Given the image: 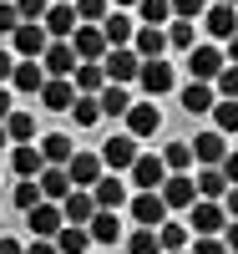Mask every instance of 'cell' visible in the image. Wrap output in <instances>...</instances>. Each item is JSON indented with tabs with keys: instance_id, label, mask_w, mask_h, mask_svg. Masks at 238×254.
Listing matches in <instances>:
<instances>
[{
	"instance_id": "obj_1",
	"label": "cell",
	"mask_w": 238,
	"mask_h": 254,
	"mask_svg": "<svg viewBox=\"0 0 238 254\" xmlns=\"http://www.w3.org/2000/svg\"><path fill=\"white\" fill-rule=\"evenodd\" d=\"M188 229H192L198 239H213V234H223V229H228V208H223L218 198H198V203L188 208Z\"/></svg>"
},
{
	"instance_id": "obj_2",
	"label": "cell",
	"mask_w": 238,
	"mask_h": 254,
	"mask_svg": "<svg viewBox=\"0 0 238 254\" xmlns=\"http://www.w3.org/2000/svg\"><path fill=\"white\" fill-rule=\"evenodd\" d=\"M46 46H51V31L41 26V20H20L15 36H10V51H15L20 61H41V56H46Z\"/></svg>"
},
{
	"instance_id": "obj_3",
	"label": "cell",
	"mask_w": 238,
	"mask_h": 254,
	"mask_svg": "<svg viewBox=\"0 0 238 254\" xmlns=\"http://www.w3.org/2000/svg\"><path fill=\"white\" fill-rule=\"evenodd\" d=\"M101 71H106V81L127 87V81H137V76H142V56H137L132 46H112V51L101 56Z\"/></svg>"
},
{
	"instance_id": "obj_4",
	"label": "cell",
	"mask_w": 238,
	"mask_h": 254,
	"mask_svg": "<svg viewBox=\"0 0 238 254\" xmlns=\"http://www.w3.org/2000/svg\"><path fill=\"white\" fill-rule=\"evenodd\" d=\"M223 66H228V56H223L218 41H208V46H192V51H188V71H192V81H218Z\"/></svg>"
},
{
	"instance_id": "obj_5",
	"label": "cell",
	"mask_w": 238,
	"mask_h": 254,
	"mask_svg": "<svg viewBox=\"0 0 238 254\" xmlns=\"http://www.w3.org/2000/svg\"><path fill=\"white\" fill-rule=\"evenodd\" d=\"M162 183H167V163H162V153H142V158L132 163V188H137V193H157Z\"/></svg>"
},
{
	"instance_id": "obj_6",
	"label": "cell",
	"mask_w": 238,
	"mask_h": 254,
	"mask_svg": "<svg viewBox=\"0 0 238 254\" xmlns=\"http://www.w3.org/2000/svg\"><path fill=\"white\" fill-rule=\"evenodd\" d=\"M26 229H31L36 239H56L61 229H66V214H61V203H51V198H46V203H36L31 214H26Z\"/></svg>"
},
{
	"instance_id": "obj_7",
	"label": "cell",
	"mask_w": 238,
	"mask_h": 254,
	"mask_svg": "<svg viewBox=\"0 0 238 254\" xmlns=\"http://www.w3.org/2000/svg\"><path fill=\"white\" fill-rule=\"evenodd\" d=\"M137 158H142V147H137V137H132V132H122V137H106V142H101V163L112 168V173L132 168Z\"/></svg>"
},
{
	"instance_id": "obj_8",
	"label": "cell",
	"mask_w": 238,
	"mask_h": 254,
	"mask_svg": "<svg viewBox=\"0 0 238 254\" xmlns=\"http://www.w3.org/2000/svg\"><path fill=\"white\" fill-rule=\"evenodd\" d=\"M157 193H162L167 208H192L198 203V178L192 173H167V183L157 188Z\"/></svg>"
},
{
	"instance_id": "obj_9",
	"label": "cell",
	"mask_w": 238,
	"mask_h": 254,
	"mask_svg": "<svg viewBox=\"0 0 238 254\" xmlns=\"http://www.w3.org/2000/svg\"><path fill=\"white\" fill-rule=\"evenodd\" d=\"M66 173H71L76 188H96L101 173H106V163H101V153H86V147H76V158L66 163Z\"/></svg>"
},
{
	"instance_id": "obj_10",
	"label": "cell",
	"mask_w": 238,
	"mask_h": 254,
	"mask_svg": "<svg viewBox=\"0 0 238 254\" xmlns=\"http://www.w3.org/2000/svg\"><path fill=\"white\" fill-rule=\"evenodd\" d=\"M167 214H172V208L162 203V193H132V219H137V229H162Z\"/></svg>"
},
{
	"instance_id": "obj_11",
	"label": "cell",
	"mask_w": 238,
	"mask_h": 254,
	"mask_svg": "<svg viewBox=\"0 0 238 254\" xmlns=\"http://www.w3.org/2000/svg\"><path fill=\"white\" fill-rule=\"evenodd\" d=\"M142 92H147V102H157V97H167L172 87H178V76H172V66L167 61H142Z\"/></svg>"
},
{
	"instance_id": "obj_12",
	"label": "cell",
	"mask_w": 238,
	"mask_h": 254,
	"mask_svg": "<svg viewBox=\"0 0 238 254\" xmlns=\"http://www.w3.org/2000/svg\"><path fill=\"white\" fill-rule=\"evenodd\" d=\"M233 153V147H228V137L218 132V127H213V132H198V137H192V158H198L203 168H223V158Z\"/></svg>"
},
{
	"instance_id": "obj_13",
	"label": "cell",
	"mask_w": 238,
	"mask_h": 254,
	"mask_svg": "<svg viewBox=\"0 0 238 254\" xmlns=\"http://www.w3.org/2000/svg\"><path fill=\"white\" fill-rule=\"evenodd\" d=\"M61 214H66V224H92L96 219V193H92V188H71V193L66 198H61Z\"/></svg>"
},
{
	"instance_id": "obj_14",
	"label": "cell",
	"mask_w": 238,
	"mask_h": 254,
	"mask_svg": "<svg viewBox=\"0 0 238 254\" xmlns=\"http://www.w3.org/2000/svg\"><path fill=\"white\" fill-rule=\"evenodd\" d=\"M71 51H76V61H101L112 46H106L101 26H76V36H71Z\"/></svg>"
},
{
	"instance_id": "obj_15",
	"label": "cell",
	"mask_w": 238,
	"mask_h": 254,
	"mask_svg": "<svg viewBox=\"0 0 238 254\" xmlns=\"http://www.w3.org/2000/svg\"><path fill=\"white\" fill-rule=\"evenodd\" d=\"M71 102H76V81L71 76H46V87H41V107L71 112Z\"/></svg>"
},
{
	"instance_id": "obj_16",
	"label": "cell",
	"mask_w": 238,
	"mask_h": 254,
	"mask_svg": "<svg viewBox=\"0 0 238 254\" xmlns=\"http://www.w3.org/2000/svg\"><path fill=\"white\" fill-rule=\"evenodd\" d=\"M162 127V112H157V102H132V112H127V132H132L137 142L142 137H152Z\"/></svg>"
},
{
	"instance_id": "obj_17",
	"label": "cell",
	"mask_w": 238,
	"mask_h": 254,
	"mask_svg": "<svg viewBox=\"0 0 238 254\" xmlns=\"http://www.w3.org/2000/svg\"><path fill=\"white\" fill-rule=\"evenodd\" d=\"M41 26L51 31V41H71V36H76V26H81V20H76V5L56 0V5L46 10V20H41Z\"/></svg>"
},
{
	"instance_id": "obj_18",
	"label": "cell",
	"mask_w": 238,
	"mask_h": 254,
	"mask_svg": "<svg viewBox=\"0 0 238 254\" xmlns=\"http://www.w3.org/2000/svg\"><path fill=\"white\" fill-rule=\"evenodd\" d=\"M132 51H137L142 61H162V51H167V26H137Z\"/></svg>"
},
{
	"instance_id": "obj_19",
	"label": "cell",
	"mask_w": 238,
	"mask_h": 254,
	"mask_svg": "<svg viewBox=\"0 0 238 254\" xmlns=\"http://www.w3.org/2000/svg\"><path fill=\"white\" fill-rule=\"evenodd\" d=\"M41 66H46V76H71L81 61H76V51H71V41H51L46 56H41Z\"/></svg>"
},
{
	"instance_id": "obj_20",
	"label": "cell",
	"mask_w": 238,
	"mask_h": 254,
	"mask_svg": "<svg viewBox=\"0 0 238 254\" xmlns=\"http://www.w3.org/2000/svg\"><path fill=\"white\" fill-rule=\"evenodd\" d=\"M137 26H142V20H132L127 10H112V15L101 20V36H106V46H132Z\"/></svg>"
},
{
	"instance_id": "obj_21",
	"label": "cell",
	"mask_w": 238,
	"mask_h": 254,
	"mask_svg": "<svg viewBox=\"0 0 238 254\" xmlns=\"http://www.w3.org/2000/svg\"><path fill=\"white\" fill-rule=\"evenodd\" d=\"M203 15H208V36H213V41H228V36H238V5H218V0H213V5H208Z\"/></svg>"
},
{
	"instance_id": "obj_22",
	"label": "cell",
	"mask_w": 238,
	"mask_h": 254,
	"mask_svg": "<svg viewBox=\"0 0 238 254\" xmlns=\"http://www.w3.org/2000/svg\"><path fill=\"white\" fill-rule=\"evenodd\" d=\"M10 168H15V178H41L46 158H41L36 142H15V147H10Z\"/></svg>"
},
{
	"instance_id": "obj_23",
	"label": "cell",
	"mask_w": 238,
	"mask_h": 254,
	"mask_svg": "<svg viewBox=\"0 0 238 254\" xmlns=\"http://www.w3.org/2000/svg\"><path fill=\"white\" fill-rule=\"evenodd\" d=\"M183 107L198 117V112H213L218 107V87H213V81H188L183 87Z\"/></svg>"
},
{
	"instance_id": "obj_24",
	"label": "cell",
	"mask_w": 238,
	"mask_h": 254,
	"mask_svg": "<svg viewBox=\"0 0 238 254\" xmlns=\"http://www.w3.org/2000/svg\"><path fill=\"white\" fill-rule=\"evenodd\" d=\"M41 158H46L51 168H66V163L76 158V142H71L66 132H46V137H41Z\"/></svg>"
},
{
	"instance_id": "obj_25",
	"label": "cell",
	"mask_w": 238,
	"mask_h": 254,
	"mask_svg": "<svg viewBox=\"0 0 238 254\" xmlns=\"http://www.w3.org/2000/svg\"><path fill=\"white\" fill-rule=\"evenodd\" d=\"M36 183H41V193H46L51 203H61V198H66L71 188H76V183H71V173H66V168H51V163L41 168V178H36Z\"/></svg>"
},
{
	"instance_id": "obj_26",
	"label": "cell",
	"mask_w": 238,
	"mask_h": 254,
	"mask_svg": "<svg viewBox=\"0 0 238 254\" xmlns=\"http://www.w3.org/2000/svg\"><path fill=\"white\" fill-rule=\"evenodd\" d=\"M92 229V244H117L122 239V219H117V208H96V219L86 224Z\"/></svg>"
},
{
	"instance_id": "obj_27",
	"label": "cell",
	"mask_w": 238,
	"mask_h": 254,
	"mask_svg": "<svg viewBox=\"0 0 238 254\" xmlns=\"http://www.w3.org/2000/svg\"><path fill=\"white\" fill-rule=\"evenodd\" d=\"M71 81H76V97H96L106 87V71H101V61H81L71 71Z\"/></svg>"
},
{
	"instance_id": "obj_28",
	"label": "cell",
	"mask_w": 238,
	"mask_h": 254,
	"mask_svg": "<svg viewBox=\"0 0 238 254\" xmlns=\"http://www.w3.org/2000/svg\"><path fill=\"white\" fill-rule=\"evenodd\" d=\"M10 87H15V92H31V97H41V87H46V66H36V61H15Z\"/></svg>"
},
{
	"instance_id": "obj_29",
	"label": "cell",
	"mask_w": 238,
	"mask_h": 254,
	"mask_svg": "<svg viewBox=\"0 0 238 254\" xmlns=\"http://www.w3.org/2000/svg\"><path fill=\"white\" fill-rule=\"evenodd\" d=\"M96 102H101V117H127L132 112V97H127V87H117V81H106L96 92Z\"/></svg>"
},
{
	"instance_id": "obj_30",
	"label": "cell",
	"mask_w": 238,
	"mask_h": 254,
	"mask_svg": "<svg viewBox=\"0 0 238 254\" xmlns=\"http://www.w3.org/2000/svg\"><path fill=\"white\" fill-rule=\"evenodd\" d=\"M92 193H96V208H122V203H132V198H127V188H122V178H117V173H101V183L92 188Z\"/></svg>"
},
{
	"instance_id": "obj_31",
	"label": "cell",
	"mask_w": 238,
	"mask_h": 254,
	"mask_svg": "<svg viewBox=\"0 0 238 254\" xmlns=\"http://www.w3.org/2000/svg\"><path fill=\"white\" fill-rule=\"evenodd\" d=\"M157 244H162V254H178V249H192V229H188V224H172V219H167V224L157 229Z\"/></svg>"
},
{
	"instance_id": "obj_32",
	"label": "cell",
	"mask_w": 238,
	"mask_h": 254,
	"mask_svg": "<svg viewBox=\"0 0 238 254\" xmlns=\"http://www.w3.org/2000/svg\"><path fill=\"white\" fill-rule=\"evenodd\" d=\"M228 178H223V168H198V198H218L223 203V193H228Z\"/></svg>"
},
{
	"instance_id": "obj_33",
	"label": "cell",
	"mask_w": 238,
	"mask_h": 254,
	"mask_svg": "<svg viewBox=\"0 0 238 254\" xmlns=\"http://www.w3.org/2000/svg\"><path fill=\"white\" fill-rule=\"evenodd\" d=\"M56 249H61V254H86V249H92V229L66 224V229L56 234Z\"/></svg>"
},
{
	"instance_id": "obj_34",
	"label": "cell",
	"mask_w": 238,
	"mask_h": 254,
	"mask_svg": "<svg viewBox=\"0 0 238 254\" xmlns=\"http://www.w3.org/2000/svg\"><path fill=\"white\" fill-rule=\"evenodd\" d=\"M5 132H10V142H36V117H31L26 107H15V112L5 117Z\"/></svg>"
},
{
	"instance_id": "obj_35",
	"label": "cell",
	"mask_w": 238,
	"mask_h": 254,
	"mask_svg": "<svg viewBox=\"0 0 238 254\" xmlns=\"http://www.w3.org/2000/svg\"><path fill=\"white\" fill-rule=\"evenodd\" d=\"M162 163H167V173H188V168L198 163V158H192V142H167L162 147Z\"/></svg>"
},
{
	"instance_id": "obj_36",
	"label": "cell",
	"mask_w": 238,
	"mask_h": 254,
	"mask_svg": "<svg viewBox=\"0 0 238 254\" xmlns=\"http://www.w3.org/2000/svg\"><path fill=\"white\" fill-rule=\"evenodd\" d=\"M137 20H142V26H167V20H172V0H142Z\"/></svg>"
},
{
	"instance_id": "obj_37",
	"label": "cell",
	"mask_w": 238,
	"mask_h": 254,
	"mask_svg": "<svg viewBox=\"0 0 238 254\" xmlns=\"http://www.w3.org/2000/svg\"><path fill=\"white\" fill-rule=\"evenodd\" d=\"M112 15V0H76V20L81 26H101Z\"/></svg>"
},
{
	"instance_id": "obj_38",
	"label": "cell",
	"mask_w": 238,
	"mask_h": 254,
	"mask_svg": "<svg viewBox=\"0 0 238 254\" xmlns=\"http://www.w3.org/2000/svg\"><path fill=\"white\" fill-rule=\"evenodd\" d=\"M36 203H46L41 183H36V178H20V183H15V208H20V214H31Z\"/></svg>"
},
{
	"instance_id": "obj_39",
	"label": "cell",
	"mask_w": 238,
	"mask_h": 254,
	"mask_svg": "<svg viewBox=\"0 0 238 254\" xmlns=\"http://www.w3.org/2000/svg\"><path fill=\"white\" fill-rule=\"evenodd\" d=\"M127 254H162L157 229H132V234H127Z\"/></svg>"
},
{
	"instance_id": "obj_40",
	"label": "cell",
	"mask_w": 238,
	"mask_h": 254,
	"mask_svg": "<svg viewBox=\"0 0 238 254\" xmlns=\"http://www.w3.org/2000/svg\"><path fill=\"white\" fill-rule=\"evenodd\" d=\"M71 117H76V127H96L101 122V102L96 97H76L71 102Z\"/></svg>"
},
{
	"instance_id": "obj_41",
	"label": "cell",
	"mask_w": 238,
	"mask_h": 254,
	"mask_svg": "<svg viewBox=\"0 0 238 254\" xmlns=\"http://www.w3.org/2000/svg\"><path fill=\"white\" fill-rule=\"evenodd\" d=\"M213 127L228 137V132H238V102H228V97H218V107H213Z\"/></svg>"
},
{
	"instance_id": "obj_42",
	"label": "cell",
	"mask_w": 238,
	"mask_h": 254,
	"mask_svg": "<svg viewBox=\"0 0 238 254\" xmlns=\"http://www.w3.org/2000/svg\"><path fill=\"white\" fill-rule=\"evenodd\" d=\"M167 46L172 51H192L198 41H192V20H167Z\"/></svg>"
},
{
	"instance_id": "obj_43",
	"label": "cell",
	"mask_w": 238,
	"mask_h": 254,
	"mask_svg": "<svg viewBox=\"0 0 238 254\" xmlns=\"http://www.w3.org/2000/svg\"><path fill=\"white\" fill-rule=\"evenodd\" d=\"M213 87H218V97L238 102V66H223V71H218V81H213Z\"/></svg>"
},
{
	"instance_id": "obj_44",
	"label": "cell",
	"mask_w": 238,
	"mask_h": 254,
	"mask_svg": "<svg viewBox=\"0 0 238 254\" xmlns=\"http://www.w3.org/2000/svg\"><path fill=\"white\" fill-rule=\"evenodd\" d=\"M208 10V0H172V20H198Z\"/></svg>"
},
{
	"instance_id": "obj_45",
	"label": "cell",
	"mask_w": 238,
	"mask_h": 254,
	"mask_svg": "<svg viewBox=\"0 0 238 254\" xmlns=\"http://www.w3.org/2000/svg\"><path fill=\"white\" fill-rule=\"evenodd\" d=\"M15 10H20V20H46L51 0H15Z\"/></svg>"
},
{
	"instance_id": "obj_46",
	"label": "cell",
	"mask_w": 238,
	"mask_h": 254,
	"mask_svg": "<svg viewBox=\"0 0 238 254\" xmlns=\"http://www.w3.org/2000/svg\"><path fill=\"white\" fill-rule=\"evenodd\" d=\"M20 26V10H15V0H0V36H15Z\"/></svg>"
},
{
	"instance_id": "obj_47",
	"label": "cell",
	"mask_w": 238,
	"mask_h": 254,
	"mask_svg": "<svg viewBox=\"0 0 238 254\" xmlns=\"http://www.w3.org/2000/svg\"><path fill=\"white\" fill-rule=\"evenodd\" d=\"M188 254H228V244H223V234H213V239H192Z\"/></svg>"
},
{
	"instance_id": "obj_48",
	"label": "cell",
	"mask_w": 238,
	"mask_h": 254,
	"mask_svg": "<svg viewBox=\"0 0 238 254\" xmlns=\"http://www.w3.org/2000/svg\"><path fill=\"white\" fill-rule=\"evenodd\" d=\"M15 61H20L15 51H5V46H0V81H10V76H15Z\"/></svg>"
},
{
	"instance_id": "obj_49",
	"label": "cell",
	"mask_w": 238,
	"mask_h": 254,
	"mask_svg": "<svg viewBox=\"0 0 238 254\" xmlns=\"http://www.w3.org/2000/svg\"><path fill=\"white\" fill-rule=\"evenodd\" d=\"M26 254H61V249H56V239H31Z\"/></svg>"
},
{
	"instance_id": "obj_50",
	"label": "cell",
	"mask_w": 238,
	"mask_h": 254,
	"mask_svg": "<svg viewBox=\"0 0 238 254\" xmlns=\"http://www.w3.org/2000/svg\"><path fill=\"white\" fill-rule=\"evenodd\" d=\"M223 178H228V183H238V147L223 158Z\"/></svg>"
},
{
	"instance_id": "obj_51",
	"label": "cell",
	"mask_w": 238,
	"mask_h": 254,
	"mask_svg": "<svg viewBox=\"0 0 238 254\" xmlns=\"http://www.w3.org/2000/svg\"><path fill=\"white\" fill-rule=\"evenodd\" d=\"M223 244H228V254H238V219H228V229H223Z\"/></svg>"
},
{
	"instance_id": "obj_52",
	"label": "cell",
	"mask_w": 238,
	"mask_h": 254,
	"mask_svg": "<svg viewBox=\"0 0 238 254\" xmlns=\"http://www.w3.org/2000/svg\"><path fill=\"white\" fill-rule=\"evenodd\" d=\"M223 208H228V219H238V183H233L228 193H223Z\"/></svg>"
},
{
	"instance_id": "obj_53",
	"label": "cell",
	"mask_w": 238,
	"mask_h": 254,
	"mask_svg": "<svg viewBox=\"0 0 238 254\" xmlns=\"http://www.w3.org/2000/svg\"><path fill=\"white\" fill-rule=\"evenodd\" d=\"M15 107H10V87H5V81H0V122H5Z\"/></svg>"
},
{
	"instance_id": "obj_54",
	"label": "cell",
	"mask_w": 238,
	"mask_h": 254,
	"mask_svg": "<svg viewBox=\"0 0 238 254\" xmlns=\"http://www.w3.org/2000/svg\"><path fill=\"white\" fill-rule=\"evenodd\" d=\"M223 56H228V66H238V36H228V41H223Z\"/></svg>"
},
{
	"instance_id": "obj_55",
	"label": "cell",
	"mask_w": 238,
	"mask_h": 254,
	"mask_svg": "<svg viewBox=\"0 0 238 254\" xmlns=\"http://www.w3.org/2000/svg\"><path fill=\"white\" fill-rule=\"evenodd\" d=\"M0 254H26V244L20 239H0Z\"/></svg>"
},
{
	"instance_id": "obj_56",
	"label": "cell",
	"mask_w": 238,
	"mask_h": 254,
	"mask_svg": "<svg viewBox=\"0 0 238 254\" xmlns=\"http://www.w3.org/2000/svg\"><path fill=\"white\" fill-rule=\"evenodd\" d=\"M0 147H15V142H10V132H5V122H0Z\"/></svg>"
},
{
	"instance_id": "obj_57",
	"label": "cell",
	"mask_w": 238,
	"mask_h": 254,
	"mask_svg": "<svg viewBox=\"0 0 238 254\" xmlns=\"http://www.w3.org/2000/svg\"><path fill=\"white\" fill-rule=\"evenodd\" d=\"M117 5H142V0H117Z\"/></svg>"
},
{
	"instance_id": "obj_58",
	"label": "cell",
	"mask_w": 238,
	"mask_h": 254,
	"mask_svg": "<svg viewBox=\"0 0 238 254\" xmlns=\"http://www.w3.org/2000/svg\"><path fill=\"white\" fill-rule=\"evenodd\" d=\"M218 5H238V0H218Z\"/></svg>"
},
{
	"instance_id": "obj_59",
	"label": "cell",
	"mask_w": 238,
	"mask_h": 254,
	"mask_svg": "<svg viewBox=\"0 0 238 254\" xmlns=\"http://www.w3.org/2000/svg\"><path fill=\"white\" fill-rule=\"evenodd\" d=\"M66 5H76V0H66Z\"/></svg>"
},
{
	"instance_id": "obj_60",
	"label": "cell",
	"mask_w": 238,
	"mask_h": 254,
	"mask_svg": "<svg viewBox=\"0 0 238 254\" xmlns=\"http://www.w3.org/2000/svg\"><path fill=\"white\" fill-rule=\"evenodd\" d=\"M178 254H188V249H178Z\"/></svg>"
}]
</instances>
